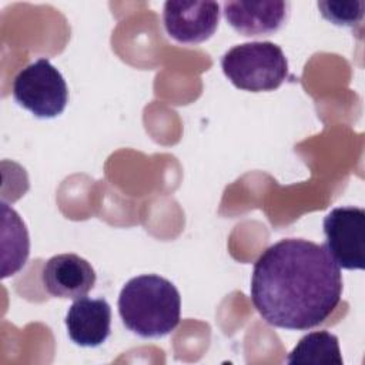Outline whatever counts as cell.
<instances>
[{
  "label": "cell",
  "mask_w": 365,
  "mask_h": 365,
  "mask_svg": "<svg viewBox=\"0 0 365 365\" xmlns=\"http://www.w3.org/2000/svg\"><path fill=\"white\" fill-rule=\"evenodd\" d=\"M251 301L277 328L307 331L328 319L341 302V268L324 244L284 238L255 261Z\"/></svg>",
  "instance_id": "6da1fadb"
},
{
  "label": "cell",
  "mask_w": 365,
  "mask_h": 365,
  "mask_svg": "<svg viewBox=\"0 0 365 365\" xmlns=\"http://www.w3.org/2000/svg\"><path fill=\"white\" fill-rule=\"evenodd\" d=\"M124 327L141 338H161L177 328L181 297L175 285L157 274L131 278L118 295Z\"/></svg>",
  "instance_id": "7a4b0ae2"
},
{
  "label": "cell",
  "mask_w": 365,
  "mask_h": 365,
  "mask_svg": "<svg viewBox=\"0 0 365 365\" xmlns=\"http://www.w3.org/2000/svg\"><path fill=\"white\" fill-rule=\"evenodd\" d=\"M221 68L237 88L252 93L272 91L288 77V60L271 41L234 46L222 56Z\"/></svg>",
  "instance_id": "3957f363"
},
{
  "label": "cell",
  "mask_w": 365,
  "mask_h": 365,
  "mask_svg": "<svg viewBox=\"0 0 365 365\" xmlns=\"http://www.w3.org/2000/svg\"><path fill=\"white\" fill-rule=\"evenodd\" d=\"M11 91L14 100L38 118L60 115L68 103L66 80L47 58L21 68L13 80Z\"/></svg>",
  "instance_id": "277c9868"
},
{
  "label": "cell",
  "mask_w": 365,
  "mask_h": 365,
  "mask_svg": "<svg viewBox=\"0 0 365 365\" xmlns=\"http://www.w3.org/2000/svg\"><path fill=\"white\" fill-rule=\"evenodd\" d=\"M325 248L339 268L365 267V211L346 205L331 210L324 218Z\"/></svg>",
  "instance_id": "5b68a950"
},
{
  "label": "cell",
  "mask_w": 365,
  "mask_h": 365,
  "mask_svg": "<svg viewBox=\"0 0 365 365\" xmlns=\"http://www.w3.org/2000/svg\"><path fill=\"white\" fill-rule=\"evenodd\" d=\"M163 21L167 34L178 43L197 44L208 40L220 23L217 1H165Z\"/></svg>",
  "instance_id": "8992f818"
},
{
  "label": "cell",
  "mask_w": 365,
  "mask_h": 365,
  "mask_svg": "<svg viewBox=\"0 0 365 365\" xmlns=\"http://www.w3.org/2000/svg\"><path fill=\"white\" fill-rule=\"evenodd\" d=\"M91 264L76 254H58L46 261L41 271L44 289L56 298L77 299L86 297L96 285Z\"/></svg>",
  "instance_id": "52a82bcc"
},
{
  "label": "cell",
  "mask_w": 365,
  "mask_h": 365,
  "mask_svg": "<svg viewBox=\"0 0 365 365\" xmlns=\"http://www.w3.org/2000/svg\"><path fill=\"white\" fill-rule=\"evenodd\" d=\"M70 339L87 348L100 346L111 331V307L104 298H77L66 314Z\"/></svg>",
  "instance_id": "ba28073f"
},
{
  "label": "cell",
  "mask_w": 365,
  "mask_h": 365,
  "mask_svg": "<svg viewBox=\"0 0 365 365\" xmlns=\"http://www.w3.org/2000/svg\"><path fill=\"white\" fill-rule=\"evenodd\" d=\"M289 11L288 1H225L224 17L242 36H267L278 31Z\"/></svg>",
  "instance_id": "9c48e42d"
},
{
  "label": "cell",
  "mask_w": 365,
  "mask_h": 365,
  "mask_svg": "<svg viewBox=\"0 0 365 365\" xmlns=\"http://www.w3.org/2000/svg\"><path fill=\"white\" fill-rule=\"evenodd\" d=\"M287 362L342 365L344 359L336 335L328 331H314L299 339V342L288 354Z\"/></svg>",
  "instance_id": "30bf717a"
},
{
  "label": "cell",
  "mask_w": 365,
  "mask_h": 365,
  "mask_svg": "<svg viewBox=\"0 0 365 365\" xmlns=\"http://www.w3.org/2000/svg\"><path fill=\"white\" fill-rule=\"evenodd\" d=\"M3 228L10 234L9 245H3V278L20 271L29 257L30 241L27 228L20 215L7 204H1ZM6 237V235H3Z\"/></svg>",
  "instance_id": "8fae6325"
},
{
  "label": "cell",
  "mask_w": 365,
  "mask_h": 365,
  "mask_svg": "<svg viewBox=\"0 0 365 365\" xmlns=\"http://www.w3.org/2000/svg\"><path fill=\"white\" fill-rule=\"evenodd\" d=\"M324 19L335 26H355L364 17L365 1H318Z\"/></svg>",
  "instance_id": "7c38bea8"
}]
</instances>
